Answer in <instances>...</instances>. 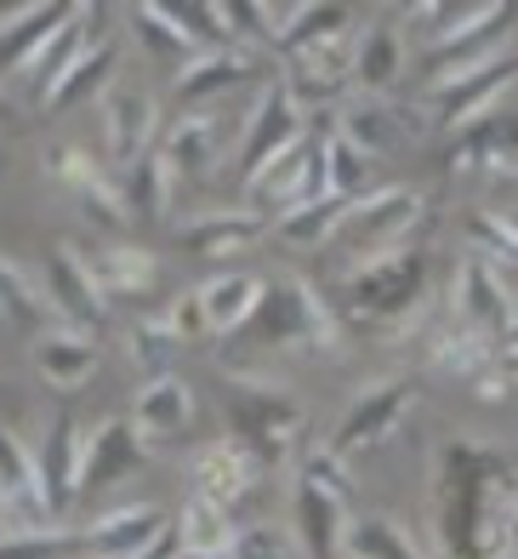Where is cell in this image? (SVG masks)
I'll list each match as a JSON object with an SVG mask.
<instances>
[{"label":"cell","instance_id":"obj_10","mask_svg":"<svg viewBox=\"0 0 518 559\" xmlns=\"http://www.w3.org/2000/svg\"><path fill=\"white\" fill-rule=\"evenodd\" d=\"M154 138H160V104L148 86L120 81L103 92V155L115 166H137L143 155H154Z\"/></svg>","mask_w":518,"mask_h":559},{"label":"cell","instance_id":"obj_13","mask_svg":"<svg viewBox=\"0 0 518 559\" xmlns=\"http://www.w3.org/2000/svg\"><path fill=\"white\" fill-rule=\"evenodd\" d=\"M166 531H171V520L154 502H120L81 531V543H86V559H137L160 543Z\"/></svg>","mask_w":518,"mask_h":559},{"label":"cell","instance_id":"obj_32","mask_svg":"<svg viewBox=\"0 0 518 559\" xmlns=\"http://www.w3.org/2000/svg\"><path fill=\"white\" fill-rule=\"evenodd\" d=\"M405 69V40L394 23H371L359 29V52H353V86H365V97H382Z\"/></svg>","mask_w":518,"mask_h":559},{"label":"cell","instance_id":"obj_35","mask_svg":"<svg viewBox=\"0 0 518 559\" xmlns=\"http://www.w3.org/2000/svg\"><path fill=\"white\" fill-rule=\"evenodd\" d=\"M0 320L17 325V332H29V337H40L46 325H51V302H46V292H40L12 258H0Z\"/></svg>","mask_w":518,"mask_h":559},{"label":"cell","instance_id":"obj_28","mask_svg":"<svg viewBox=\"0 0 518 559\" xmlns=\"http://www.w3.org/2000/svg\"><path fill=\"white\" fill-rule=\"evenodd\" d=\"M92 274H97V286L103 297H143L154 292V280H160V263H154V251L148 246H132V240H109V246H97L92 251Z\"/></svg>","mask_w":518,"mask_h":559},{"label":"cell","instance_id":"obj_37","mask_svg":"<svg viewBox=\"0 0 518 559\" xmlns=\"http://www.w3.org/2000/svg\"><path fill=\"white\" fill-rule=\"evenodd\" d=\"M69 12H74V7H23V12H12V17H0V69L12 74Z\"/></svg>","mask_w":518,"mask_h":559},{"label":"cell","instance_id":"obj_15","mask_svg":"<svg viewBox=\"0 0 518 559\" xmlns=\"http://www.w3.org/2000/svg\"><path fill=\"white\" fill-rule=\"evenodd\" d=\"M189 474H194V497H205V502H217V508H228L234 514V502L256 486V474H263V463L228 435V440H212V445H200L194 456H189Z\"/></svg>","mask_w":518,"mask_h":559},{"label":"cell","instance_id":"obj_20","mask_svg":"<svg viewBox=\"0 0 518 559\" xmlns=\"http://www.w3.org/2000/svg\"><path fill=\"white\" fill-rule=\"evenodd\" d=\"M268 228L274 223L256 206H234V212H205V217L177 223V240H183V251H194V258H228V251H245L251 240H263Z\"/></svg>","mask_w":518,"mask_h":559},{"label":"cell","instance_id":"obj_7","mask_svg":"<svg viewBox=\"0 0 518 559\" xmlns=\"http://www.w3.org/2000/svg\"><path fill=\"white\" fill-rule=\"evenodd\" d=\"M353 52H359V23H353L348 35H330L320 46L291 52V58H285V69H279V86L297 97V109L336 104V97L353 86Z\"/></svg>","mask_w":518,"mask_h":559},{"label":"cell","instance_id":"obj_8","mask_svg":"<svg viewBox=\"0 0 518 559\" xmlns=\"http://www.w3.org/2000/svg\"><path fill=\"white\" fill-rule=\"evenodd\" d=\"M302 138H308V120L297 109V97L279 81H268L263 97H256V109L245 115V132H240V183H251L268 160H279L285 148H297Z\"/></svg>","mask_w":518,"mask_h":559},{"label":"cell","instance_id":"obj_21","mask_svg":"<svg viewBox=\"0 0 518 559\" xmlns=\"http://www.w3.org/2000/svg\"><path fill=\"white\" fill-rule=\"evenodd\" d=\"M171 543H177V559H228L240 543V520L189 491L183 514L171 520Z\"/></svg>","mask_w":518,"mask_h":559},{"label":"cell","instance_id":"obj_33","mask_svg":"<svg viewBox=\"0 0 518 559\" xmlns=\"http://www.w3.org/2000/svg\"><path fill=\"white\" fill-rule=\"evenodd\" d=\"M177 166L154 148V155H143L137 166H132V177H125V212L132 217H148V223H160V217H171V200H177Z\"/></svg>","mask_w":518,"mask_h":559},{"label":"cell","instance_id":"obj_42","mask_svg":"<svg viewBox=\"0 0 518 559\" xmlns=\"http://www.w3.org/2000/svg\"><path fill=\"white\" fill-rule=\"evenodd\" d=\"M468 235H473V246H479L484 263H496L502 274L518 269V228H513L502 212H479V217L468 223Z\"/></svg>","mask_w":518,"mask_h":559},{"label":"cell","instance_id":"obj_11","mask_svg":"<svg viewBox=\"0 0 518 559\" xmlns=\"http://www.w3.org/2000/svg\"><path fill=\"white\" fill-rule=\"evenodd\" d=\"M46 302L51 314H63V325H103L109 320V297H103L97 274H92V251H81L74 240L51 246V263H46Z\"/></svg>","mask_w":518,"mask_h":559},{"label":"cell","instance_id":"obj_48","mask_svg":"<svg viewBox=\"0 0 518 559\" xmlns=\"http://www.w3.org/2000/svg\"><path fill=\"white\" fill-rule=\"evenodd\" d=\"M137 559H177V543H171V531H166V537H160V543H154L148 554H137Z\"/></svg>","mask_w":518,"mask_h":559},{"label":"cell","instance_id":"obj_47","mask_svg":"<svg viewBox=\"0 0 518 559\" xmlns=\"http://www.w3.org/2000/svg\"><path fill=\"white\" fill-rule=\"evenodd\" d=\"M496 371H502V377H518V343L496 348Z\"/></svg>","mask_w":518,"mask_h":559},{"label":"cell","instance_id":"obj_26","mask_svg":"<svg viewBox=\"0 0 518 559\" xmlns=\"http://www.w3.org/2000/svg\"><path fill=\"white\" fill-rule=\"evenodd\" d=\"M518 166V109H496L473 126L456 132L450 148V171H473V166Z\"/></svg>","mask_w":518,"mask_h":559},{"label":"cell","instance_id":"obj_22","mask_svg":"<svg viewBox=\"0 0 518 559\" xmlns=\"http://www.w3.org/2000/svg\"><path fill=\"white\" fill-rule=\"evenodd\" d=\"M330 132L348 138L365 160H387L410 138V120L394 104H382V97H353V104H342V115H336Z\"/></svg>","mask_w":518,"mask_h":559},{"label":"cell","instance_id":"obj_16","mask_svg":"<svg viewBox=\"0 0 518 559\" xmlns=\"http://www.w3.org/2000/svg\"><path fill=\"white\" fill-rule=\"evenodd\" d=\"M143 456L148 451L137 445L132 423L109 417V423H97L92 435H81V479H74V486H81V491H103V486H115V479L137 474Z\"/></svg>","mask_w":518,"mask_h":559},{"label":"cell","instance_id":"obj_34","mask_svg":"<svg viewBox=\"0 0 518 559\" xmlns=\"http://www.w3.org/2000/svg\"><path fill=\"white\" fill-rule=\"evenodd\" d=\"M342 554H348V559H427V548L410 537V531H405L394 514H365V520H353Z\"/></svg>","mask_w":518,"mask_h":559},{"label":"cell","instance_id":"obj_44","mask_svg":"<svg viewBox=\"0 0 518 559\" xmlns=\"http://www.w3.org/2000/svg\"><path fill=\"white\" fill-rule=\"evenodd\" d=\"M302 486H314V491H325V497H336V502H353V479H348V468H342V456H336L330 445L325 451H308V463H302Z\"/></svg>","mask_w":518,"mask_h":559},{"label":"cell","instance_id":"obj_23","mask_svg":"<svg viewBox=\"0 0 518 559\" xmlns=\"http://www.w3.org/2000/svg\"><path fill=\"white\" fill-rule=\"evenodd\" d=\"M35 366L58 394H74L81 383H92V371H97V343L81 325H46L35 337Z\"/></svg>","mask_w":518,"mask_h":559},{"label":"cell","instance_id":"obj_31","mask_svg":"<svg viewBox=\"0 0 518 559\" xmlns=\"http://www.w3.org/2000/svg\"><path fill=\"white\" fill-rule=\"evenodd\" d=\"M348 508L314 491V486H297V537L308 548V559H342V543H348Z\"/></svg>","mask_w":518,"mask_h":559},{"label":"cell","instance_id":"obj_50","mask_svg":"<svg viewBox=\"0 0 518 559\" xmlns=\"http://www.w3.org/2000/svg\"><path fill=\"white\" fill-rule=\"evenodd\" d=\"M513 559H518V508H513Z\"/></svg>","mask_w":518,"mask_h":559},{"label":"cell","instance_id":"obj_39","mask_svg":"<svg viewBox=\"0 0 518 559\" xmlns=\"http://www.w3.org/2000/svg\"><path fill=\"white\" fill-rule=\"evenodd\" d=\"M0 559H86L81 531H58V525H35V531H12L0 537Z\"/></svg>","mask_w":518,"mask_h":559},{"label":"cell","instance_id":"obj_40","mask_svg":"<svg viewBox=\"0 0 518 559\" xmlns=\"http://www.w3.org/2000/svg\"><path fill=\"white\" fill-rule=\"evenodd\" d=\"M125 354H132V366L148 371V383H154V377H171V360L183 354V343L166 332V320H143V325H132V337H125Z\"/></svg>","mask_w":518,"mask_h":559},{"label":"cell","instance_id":"obj_17","mask_svg":"<svg viewBox=\"0 0 518 559\" xmlns=\"http://www.w3.org/2000/svg\"><path fill=\"white\" fill-rule=\"evenodd\" d=\"M263 74V63H256L251 46H228V52H200L189 58L183 69H177V104L183 109H205L212 97L234 92L245 81H256Z\"/></svg>","mask_w":518,"mask_h":559},{"label":"cell","instance_id":"obj_4","mask_svg":"<svg viewBox=\"0 0 518 559\" xmlns=\"http://www.w3.org/2000/svg\"><path fill=\"white\" fill-rule=\"evenodd\" d=\"M427 212H433L427 194H417V189H376V194H359L353 206H348V217L336 223L330 246L348 251L353 269H359V263H376V258H399V251L417 246Z\"/></svg>","mask_w":518,"mask_h":559},{"label":"cell","instance_id":"obj_45","mask_svg":"<svg viewBox=\"0 0 518 559\" xmlns=\"http://www.w3.org/2000/svg\"><path fill=\"white\" fill-rule=\"evenodd\" d=\"M166 332H171L177 343H194V337H205V314H200V297H194V292L171 302V314H166Z\"/></svg>","mask_w":518,"mask_h":559},{"label":"cell","instance_id":"obj_18","mask_svg":"<svg viewBox=\"0 0 518 559\" xmlns=\"http://www.w3.org/2000/svg\"><path fill=\"white\" fill-rule=\"evenodd\" d=\"M263 292H268V280L251 274V269L212 274L205 286H194L200 314H205V337H234V332H245V320L263 309Z\"/></svg>","mask_w":518,"mask_h":559},{"label":"cell","instance_id":"obj_1","mask_svg":"<svg viewBox=\"0 0 518 559\" xmlns=\"http://www.w3.org/2000/svg\"><path fill=\"white\" fill-rule=\"evenodd\" d=\"M518 474L502 451L456 440L438 451V543L450 559H513Z\"/></svg>","mask_w":518,"mask_h":559},{"label":"cell","instance_id":"obj_19","mask_svg":"<svg viewBox=\"0 0 518 559\" xmlns=\"http://www.w3.org/2000/svg\"><path fill=\"white\" fill-rule=\"evenodd\" d=\"M0 508H7V520L51 525V508H46V491H40L35 451L23 445L7 423H0Z\"/></svg>","mask_w":518,"mask_h":559},{"label":"cell","instance_id":"obj_36","mask_svg":"<svg viewBox=\"0 0 518 559\" xmlns=\"http://www.w3.org/2000/svg\"><path fill=\"white\" fill-rule=\"evenodd\" d=\"M125 17H132L137 40H143L160 63H177V69H183L189 58H200V52H194V40L183 35V23H177V12L160 7V0H143V7H132Z\"/></svg>","mask_w":518,"mask_h":559},{"label":"cell","instance_id":"obj_9","mask_svg":"<svg viewBox=\"0 0 518 559\" xmlns=\"http://www.w3.org/2000/svg\"><path fill=\"white\" fill-rule=\"evenodd\" d=\"M507 86H518V52H502L496 63H479L468 74H456V81L433 86V126L438 132H461V126L496 115Z\"/></svg>","mask_w":518,"mask_h":559},{"label":"cell","instance_id":"obj_30","mask_svg":"<svg viewBox=\"0 0 518 559\" xmlns=\"http://www.w3.org/2000/svg\"><path fill=\"white\" fill-rule=\"evenodd\" d=\"M217 148H222V132H217V115L212 109H183L166 132V148L160 155L177 166V177H200L217 166Z\"/></svg>","mask_w":518,"mask_h":559},{"label":"cell","instance_id":"obj_41","mask_svg":"<svg viewBox=\"0 0 518 559\" xmlns=\"http://www.w3.org/2000/svg\"><path fill=\"white\" fill-rule=\"evenodd\" d=\"M365 155L348 143V138H336V132H325V189L336 194V200H359L365 194Z\"/></svg>","mask_w":518,"mask_h":559},{"label":"cell","instance_id":"obj_51","mask_svg":"<svg viewBox=\"0 0 518 559\" xmlns=\"http://www.w3.org/2000/svg\"><path fill=\"white\" fill-rule=\"evenodd\" d=\"M0 520H7V508H0Z\"/></svg>","mask_w":518,"mask_h":559},{"label":"cell","instance_id":"obj_3","mask_svg":"<svg viewBox=\"0 0 518 559\" xmlns=\"http://www.w3.org/2000/svg\"><path fill=\"white\" fill-rule=\"evenodd\" d=\"M342 314L359 325H387L394 337L422 332L427 320V251L410 246L399 258H376L342 274Z\"/></svg>","mask_w":518,"mask_h":559},{"label":"cell","instance_id":"obj_43","mask_svg":"<svg viewBox=\"0 0 518 559\" xmlns=\"http://www.w3.org/2000/svg\"><path fill=\"white\" fill-rule=\"evenodd\" d=\"M51 177L81 200V194H92V189H103L109 177H103V166L86 155V148H74V143H63V148H51Z\"/></svg>","mask_w":518,"mask_h":559},{"label":"cell","instance_id":"obj_29","mask_svg":"<svg viewBox=\"0 0 518 559\" xmlns=\"http://www.w3.org/2000/svg\"><path fill=\"white\" fill-rule=\"evenodd\" d=\"M427 366L445 371V377H484L490 366H496V343L468 332V325H456L450 314L427 332Z\"/></svg>","mask_w":518,"mask_h":559},{"label":"cell","instance_id":"obj_2","mask_svg":"<svg viewBox=\"0 0 518 559\" xmlns=\"http://www.w3.org/2000/svg\"><path fill=\"white\" fill-rule=\"evenodd\" d=\"M291 348H302V354H336V348H342V325H336V314L325 309V297L308 286V280L279 274V280H268L263 309L245 320L234 366H228V383H251L256 366H263L268 354H291Z\"/></svg>","mask_w":518,"mask_h":559},{"label":"cell","instance_id":"obj_49","mask_svg":"<svg viewBox=\"0 0 518 559\" xmlns=\"http://www.w3.org/2000/svg\"><path fill=\"white\" fill-rule=\"evenodd\" d=\"M7 109H12V92H7V86H0V120H7Z\"/></svg>","mask_w":518,"mask_h":559},{"label":"cell","instance_id":"obj_14","mask_svg":"<svg viewBox=\"0 0 518 559\" xmlns=\"http://www.w3.org/2000/svg\"><path fill=\"white\" fill-rule=\"evenodd\" d=\"M132 435H137V445L148 451V445H177L194 428V394H189V383L183 377H154V383L132 400Z\"/></svg>","mask_w":518,"mask_h":559},{"label":"cell","instance_id":"obj_5","mask_svg":"<svg viewBox=\"0 0 518 559\" xmlns=\"http://www.w3.org/2000/svg\"><path fill=\"white\" fill-rule=\"evenodd\" d=\"M228 417H234V440L256 456V463H291L302 445V405L285 400L279 389H240L228 383Z\"/></svg>","mask_w":518,"mask_h":559},{"label":"cell","instance_id":"obj_27","mask_svg":"<svg viewBox=\"0 0 518 559\" xmlns=\"http://www.w3.org/2000/svg\"><path fill=\"white\" fill-rule=\"evenodd\" d=\"M115 40H97V46H86L81 58H74L58 81H51L46 92H40V109L46 115H63V109H74L81 97H103L115 86Z\"/></svg>","mask_w":518,"mask_h":559},{"label":"cell","instance_id":"obj_12","mask_svg":"<svg viewBox=\"0 0 518 559\" xmlns=\"http://www.w3.org/2000/svg\"><path fill=\"white\" fill-rule=\"evenodd\" d=\"M410 412V383L387 377V383H371L365 394H353V405L342 412L330 435V451L336 456H359V451H376L382 440H394V428L405 423Z\"/></svg>","mask_w":518,"mask_h":559},{"label":"cell","instance_id":"obj_25","mask_svg":"<svg viewBox=\"0 0 518 559\" xmlns=\"http://www.w3.org/2000/svg\"><path fill=\"white\" fill-rule=\"evenodd\" d=\"M86 46H92V29H86V12L81 7H74L63 23H58V29H51L40 46H35V52L29 58H23L17 69H12V81H29V92H35V104H40V92L51 86V81H58V74L74 63V58H81L86 52Z\"/></svg>","mask_w":518,"mask_h":559},{"label":"cell","instance_id":"obj_6","mask_svg":"<svg viewBox=\"0 0 518 559\" xmlns=\"http://www.w3.org/2000/svg\"><path fill=\"white\" fill-rule=\"evenodd\" d=\"M450 320L479 332V337H490V343H502L513 332V320H518V297L507 286V274L496 263H484L479 251H468L450 274Z\"/></svg>","mask_w":518,"mask_h":559},{"label":"cell","instance_id":"obj_46","mask_svg":"<svg viewBox=\"0 0 518 559\" xmlns=\"http://www.w3.org/2000/svg\"><path fill=\"white\" fill-rule=\"evenodd\" d=\"M228 559H279V537L263 531V525H240V543H234Z\"/></svg>","mask_w":518,"mask_h":559},{"label":"cell","instance_id":"obj_38","mask_svg":"<svg viewBox=\"0 0 518 559\" xmlns=\"http://www.w3.org/2000/svg\"><path fill=\"white\" fill-rule=\"evenodd\" d=\"M348 206L353 200H320V206H302V212H291V217H279L274 223V235L279 240H291V246H330V235H336V223L348 217Z\"/></svg>","mask_w":518,"mask_h":559},{"label":"cell","instance_id":"obj_24","mask_svg":"<svg viewBox=\"0 0 518 559\" xmlns=\"http://www.w3.org/2000/svg\"><path fill=\"white\" fill-rule=\"evenodd\" d=\"M35 468H40V491H46V508H51V520L63 514V508L81 497V423L74 417H51L46 428V451L35 456Z\"/></svg>","mask_w":518,"mask_h":559}]
</instances>
